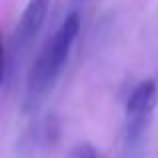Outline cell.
<instances>
[{"instance_id": "obj_4", "label": "cell", "mask_w": 158, "mask_h": 158, "mask_svg": "<svg viewBox=\"0 0 158 158\" xmlns=\"http://www.w3.org/2000/svg\"><path fill=\"white\" fill-rule=\"evenodd\" d=\"M68 158H98V154H96V150H94L92 144L80 142L68 152Z\"/></svg>"}, {"instance_id": "obj_5", "label": "cell", "mask_w": 158, "mask_h": 158, "mask_svg": "<svg viewBox=\"0 0 158 158\" xmlns=\"http://www.w3.org/2000/svg\"><path fill=\"white\" fill-rule=\"evenodd\" d=\"M70 2H72V4H76V6H78V4H82L84 0H70Z\"/></svg>"}, {"instance_id": "obj_3", "label": "cell", "mask_w": 158, "mask_h": 158, "mask_svg": "<svg viewBox=\"0 0 158 158\" xmlns=\"http://www.w3.org/2000/svg\"><path fill=\"white\" fill-rule=\"evenodd\" d=\"M50 2L52 0H28L26 8L22 10L18 24L14 26V30H12L10 38L6 42L4 70H2V84L4 86H8L12 70L20 64V60L24 58V54L30 48V44L34 42L38 32L42 30L44 20H46L48 10H50Z\"/></svg>"}, {"instance_id": "obj_2", "label": "cell", "mask_w": 158, "mask_h": 158, "mask_svg": "<svg viewBox=\"0 0 158 158\" xmlns=\"http://www.w3.org/2000/svg\"><path fill=\"white\" fill-rule=\"evenodd\" d=\"M158 104V86L154 80H142L130 92L124 108V130H122V156L142 158L152 112Z\"/></svg>"}, {"instance_id": "obj_1", "label": "cell", "mask_w": 158, "mask_h": 158, "mask_svg": "<svg viewBox=\"0 0 158 158\" xmlns=\"http://www.w3.org/2000/svg\"><path fill=\"white\" fill-rule=\"evenodd\" d=\"M78 30H80V12L72 10L58 30L52 34V38L44 44V48L38 52L26 80V90H24V102L22 112L30 114L42 104L46 94L50 92L56 84L58 76L62 74L66 62L70 58L74 42H76Z\"/></svg>"}]
</instances>
